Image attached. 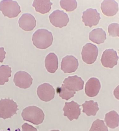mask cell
<instances>
[{
    "mask_svg": "<svg viewBox=\"0 0 119 131\" xmlns=\"http://www.w3.org/2000/svg\"><path fill=\"white\" fill-rule=\"evenodd\" d=\"M19 26L25 31L33 30L36 25V21L35 17L30 13H24L19 18L18 21Z\"/></svg>",
    "mask_w": 119,
    "mask_h": 131,
    "instance_id": "14",
    "label": "cell"
},
{
    "mask_svg": "<svg viewBox=\"0 0 119 131\" xmlns=\"http://www.w3.org/2000/svg\"><path fill=\"white\" fill-rule=\"evenodd\" d=\"M45 67L48 72L54 73L58 67V59L56 55L54 53H51L46 56L45 61Z\"/></svg>",
    "mask_w": 119,
    "mask_h": 131,
    "instance_id": "17",
    "label": "cell"
},
{
    "mask_svg": "<svg viewBox=\"0 0 119 131\" xmlns=\"http://www.w3.org/2000/svg\"><path fill=\"white\" fill-rule=\"evenodd\" d=\"M50 131H60V130H52Z\"/></svg>",
    "mask_w": 119,
    "mask_h": 131,
    "instance_id": "29",
    "label": "cell"
},
{
    "mask_svg": "<svg viewBox=\"0 0 119 131\" xmlns=\"http://www.w3.org/2000/svg\"><path fill=\"white\" fill-rule=\"evenodd\" d=\"M89 38L92 42L97 45H100L103 43L106 39V33L101 28H97L90 32Z\"/></svg>",
    "mask_w": 119,
    "mask_h": 131,
    "instance_id": "18",
    "label": "cell"
},
{
    "mask_svg": "<svg viewBox=\"0 0 119 131\" xmlns=\"http://www.w3.org/2000/svg\"><path fill=\"white\" fill-rule=\"evenodd\" d=\"M11 68L8 65L0 66V85H4L8 82L9 77H11Z\"/></svg>",
    "mask_w": 119,
    "mask_h": 131,
    "instance_id": "22",
    "label": "cell"
},
{
    "mask_svg": "<svg viewBox=\"0 0 119 131\" xmlns=\"http://www.w3.org/2000/svg\"><path fill=\"white\" fill-rule=\"evenodd\" d=\"M98 54V49L97 47L93 44L87 43L83 47L82 58L86 64H91L97 60Z\"/></svg>",
    "mask_w": 119,
    "mask_h": 131,
    "instance_id": "5",
    "label": "cell"
},
{
    "mask_svg": "<svg viewBox=\"0 0 119 131\" xmlns=\"http://www.w3.org/2000/svg\"><path fill=\"white\" fill-rule=\"evenodd\" d=\"M82 18L85 26L90 28L98 25L101 19L100 13L97 12V9L92 8L83 12Z\"/></svg>",
    "mask_w": 119,
    "mask_h": 131,
    "instance_id": "7",
    "label": "cell"
},
{
    "mask_svg": "<svg viewBox=\"0 0 119 131\" xmlns=\"http://www.w3.org/2000/svg\"><path fill=\"white\" fill-rule=\"evenodd\" d=\"M63 84L69 90L78 92L83 89L84 81L77 75L69 76L65 79Z\"/></svg>",
    "mask_w": 119,
    "mask_h": 131,
    "instance_id": "13",
    "label": "cell"
},
{
    "mask_svg": "<svg viewBox=\"0 0 119 131\" xmlns=\"http://www.w3.org/2000/svg\"><path fill=\"white\" fill-rule=\"evenodd\" d=\"M55 90L52 85L47 83H44L39 85L37 88V94L41 101H50L54 99Z\"/></svg>",
    "mask_w": 119,
    "mask_h": 131,
    "instance_id": "11",
    "label": "cell"
},
{
    "mask_svg": "<svg viewBox=\"0 0 119 131\" xmlns=\"http://www.w3.org/2000/svg\"><path fill=\"white\" fill-rule=\"evenodd\" d=\"M89 131H109L103 120L97 119L93 123Z\"/></svg>",
    "mask_w": 119,
    "mask_h": 131,
    "instance_id": "25",
    "label": "cell"
},
{
    "mask_svg": "<svg viewBox=\"0 0 119 131\" xmlns=\"http://www.w3.org/2000/svg\"><path fill=\"white\" fill-rule=\"evenodd\" d=\"M6 52L3 47L0 48V63L3 62L6 57Z\"/></svg>",
    "mask_w": 119,
    "mask_h": 131,
    "instance_id": "28",
    "label": "cell"
},
{
    "mask_svg": "<svg viewBox=\"0 0 119 131\" xmlns=\"http://www.w3.org/2000/svg\"><path fill=\"white\" fill-rule=\"evenodd\" d=\"M80 105L75 102L72 101L70 102H65L63 110L64 116L67 117L70 121L78 119L81 114Z\"/></svg>",
    "mask_w": 119,
    "mask_h": 131,
    "instance_id": "8",
    "label": "cell"
},
{
    "mask_svg": "<svg viewBox=\"0 0 119 131\" xmlns=\"http://www.w3.org/2000/svg\"><path fill=\"white\" fill-rule=\"evenodd\" d=\"M78 60L72 55H67L62 59L61 64V70L65 73L75 72L78 68Z\"/></svg>",
    "mask_w": 119,
    "mask_h": 131,
    "instance_id": "12",
    "label": "cell"
},
{
    "mask_svg": "<svg viewBox=\"0 0 119 131\" xmlns=\"http://www.w3.org/2000/svg\"><path fill=\"white\" fill-rule=\"evenodd\" d=\"M32 40L33 45L37 48L45 49L53 43V36L51 32L46 29H38L33 34Z\"/></svg>",
    "mask_w": 119,
    "mask_h": 131,
    "instance_id": "1",
    "label": "cell"
},
{
    "mask_svg": "<svg viewBox=\"0 0 119 131\" xmlns=\"http://www.w3.org/2000/svg\"><path fill=\"white\" fill-rule=\"evenodd\" d=\"M49 17L51 24L56 27L62 28L66 26L69 21L67 14L59 10L53 12Z\"/></svg>",
    "mask_w": 119,
    "mask_h": 131,
    "instance_id": "6",
    "label": "cell"
},
{
    "mask_svg": "<svg viewBox=\"0 0 119 131\" xmlns=\"http://www.w3.org/2000/svg\"><path fill=\"white\" fill-rule=\"evenodd\" d=\"M103 14L108 17H113L118 11V3L114 0H104L101 4Z\"/></svg>",
    "mask_w": 119,
    "mask_h": 131,
    "instance_id": "16",
    "label": "cell"
},
{
    "mask_svg": "<svg viewBox=\"0 0 119 131\" xmlns=\"http://www.w3.org/2000/svg\"><path fill=\"white\" fill-rule=\"evenodd\" d=\"M16 103L10 99L0 101V118L6 119L16 114L18 110Z\"/></svg>",
    "mask_w": 119,
    "mask_h": 131,
    "instance_id": "3",
    "label": "cell"
},
{
    "mask_svg": "<svg viewBox=\"0 0 119 131\" xmlns=\"http://www.w3.org/2000/svg\"><path fill=\"white\" fill-rule=\"evenodd\" d=\"M21 116L24 121L36 125L42 123L45 119L43 112L35 106H29L25 108L23 110Z\"/></svg>",
    "mask_w": 119,
    "mask_h": 131,
    "instance_id": "2",
    "label": "cell"
},
{
    "mask_svg": "<svg viewBox=\"0 0 119 131\" xmlns=\"http://www.w3.org/2000/svg\"><path fill=\"white\" fill-rule=\"evenodd\" d=\"M119 24L112 23L108 26V32L110 36L113 37H119Z\"/></svg>",
    "mask_w": 119,
    "mask_h": 131,
    "instance_id": "26",
    "label": "cell"
},
{
    "mask_svg": "<svg viewBox=\"0 0 119 131\" xmlns=\"http://www.w3.org/2000/svg\"><path fill=\"white\" fill-rule=\"evenodd\" d=\"M53 4L50 0H34L32 6L35 8L36 12L45 14L50 11Z\"/></svg>",
    "mask_w": 119,
    "mask_h": 131,
    "instance_id": "19",
    "label": "cell"
},
{
    "mask_svg": "<svg viewBox=\"0 0 119 131\" xmlns=\"http://www.w3.org/2000/svg\"><path fill=\"white\" fill-rule=\"evenodd\" d=\"M101 87L99 80L96 78H91L88 80L85 85V93L88 97H95L99 93Z\"/></svg>",
    "mask_w": 119,
    "mask_h": 131,
    "instance_id": "15",
    "label": "cell"
},
{
    "mask_svg": "<svg viewBox=\"0 0 119 131\" xmlns=\"http://www.w3.org/2000/svg\"><path fill=\"white\" fill-rule=\"evenodd\" d=\"M22 128V131H38L36 128L27 123L24 124Z\"/></svg>",
    "mask_w": 119,
    "mask_h": 131,
    "instance_id": "27",
    "label": "cell"
},
{
    "mask_svg": "<svg viewBox=\"0 0 119 131\" xmlns=\"http://www.w3.org/2000/svg\"><path fill=\"white\" fill-rule=\"evenodd\" d=\"M105 121L108 127L115 129L119 126V115L115 111H111L105 115Z\"/></svg>",
    "mask_w": 119,
    "mask_h": 131,
    "instance_id": "21",
    "label": "cell"
},
{
    "mask_svg": "<svg viewBox=\"0 0 119 131\" xmlns=\"http://www.w3.org/2000/svg\"><path fill=\"white\" fill-rule=\"evenodd\" d=\"M60 5L63 9L67 12H71L77 8V3L75 0H61Z\"/></svg>",
    "mask_w": 119,
    "mask_h": 131,
    "instance_id": "23",
    "label": "cell"
},
{
    "mask_svg": "<svg viewBox=\"0 0 119 131\" xmlns=\"http://www.w3.org/2000/svg\"><path fill=\"white\" fill-rule=\"evenodd\" d=\"M0 10L5 17L16 18L21 13V7L15 1L3 0L0 2Z\"/></svg>",
    "mask_w": 119,
    "mask_h": 131,
    "instance_id": "4",
    "label": "cell"
},
{
    "mask_svg": "<svg viewBox=\"0 0 119 131\" xmlns=\"http://www.w3.org/2000/svg\"><path fill=\"white\" fill-rule=\"evenodd\" d=\"M118 60L117 51L113 49H107L103 52L101 62L104 67L112 69L117 64Z\"/></svg>",
    "mask_w": 119,
    "mask_h": 131,
    "instance_id": "9",
    "label": "cell"
},
{
    "mask_svg": "<svg viewBox=\"0 0 119 131\" xmlns=\"http://www.w3.org/2000/svg\"><path fill=\"white\" fill-rule=\"evenodd\" d=\"M33 79L29 73L24 71L17 72L15 74L13 81L16 86L21 89L30 87L33 83Z\"/></svg>",
    "mask_w": 119,
    "mask_h": 131,
    "instance_id": "10",
    "label": "cell"
},
{
    "mask_svg": "<svg viewBox=\"0 0 119 131\" xmlns=\"http://www.w3.org/2000/svg\"><path fill=\"white\" fill-rule=\"evenodd\" d=\"M57 90L60 97L63 100L66 101L74 97V94L76 93V92L69 90L63 84L61 87L58 88Z\"/></svg>",
    "mask_w": 119,
    "mask_h": 131,
    "instance_id": "24",
    "label": "cell"
},
{
    "mask_svg": "<svg viewBox=\"0 0 119 131\" xmlns=\"http://www.w3.org/2000/svg\"><path fill=\"white\" fill-rule=\"evenodd\" d=\"M82 105L83 113L86 114L88 116H95L99 110L98 103L93 101H85Z\"/></svg>",
    "mask_w": 119,
    "mask_h": 131,
    "instance_id": "20",
    "label": "cell"
}]
</instances>
